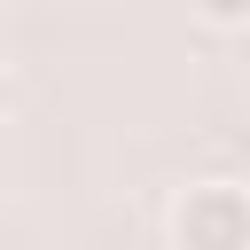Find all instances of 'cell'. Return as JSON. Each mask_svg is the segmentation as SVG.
Instances as JSON below:
<instances>
[{
  "instance_id": "1",
  "label": "cell",
  "mask_w": 250,
  "mask_h": 250,
  "mask_svg": "<svg viewBox=\"0 0 250 250\" xmlns=\"http://www.w3.org/2000/svg\"><path fill=\"white\" fill-rule=\"evenodd\" d=\"M172 250H250V188L242 180H188L164 211Z\"/></svg>"
},
{
  "instance_id": "2",
  "label": "cell",
  "mask_w": 250,
  "mask_h": 250,
  "mask_svg": "<svg viewBox=\"0 0 250 250\" xmlns=\"http://www.w3.org/2000/svg\"><path fill=\"white\" fill-rule=\"evenodd\" d=\"M203 23H219V31H234V23H250V0H188Z\"/></svg>"
},
{
  "instance_id": "3",
  "label": "cell",
  "mask_w": 250,
  "mask_h": 250,
  "mask_svg": "<svg viewBox=\"0 0 250 250\" xmlns=\"http://www.w3.org/2000/svg\"><path fill=\"white\" fill-rule=\"evenodd\" d=\"M8 102H16V86H8V70H0V117H8Z\"/></svg>"
}]
</instances>
